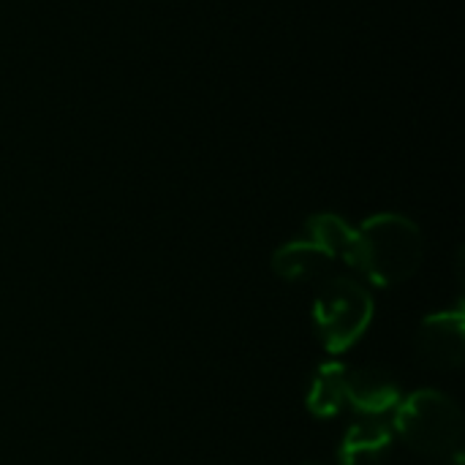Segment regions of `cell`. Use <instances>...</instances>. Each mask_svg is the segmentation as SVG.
<instances>
[{"label":"cell","mask_w":465,"mask_h":465,"mask_svg":"<svg viewBox=\"0 0 465 465\" xmlns=\"http://www.w3.org/2000/svg\"><path fill=\"white\" fill-rule=\"evenodd\" d=\"M425 240L414 221L398 213H381L368 218L354 237L351 267L371 283L390 289L406 283L422 264Z\"/></svg>","instance_id":"obj_1"},{"label":"cell","mask_w":465,"mask_h":465,"mask_svg":"<svg viewBox=\"0 0 465 465\" xmlns=\"http://www.w3.org/2000/svg\"><path fill=\"white\" fill-rule=\"evenodd\" d=\"M395 414V428L414 452L428 458H447L458 450L463 436V414L460 406L439 392V390H420L401 398Z\"/></svg>","instance_id":"obj_2"},{"label":"cell","mask_w":465,"mask_h":465,"mask_svg":"<svg viewBox=\"0 0 465 465\" xmlns=\"http://www.w3.org/2000/svg\"><path fill=\"white\" fill-rule=\"evenodd\" d=\"M373 322V297L354 278H327L313 300V327L332 354L351 349Z\"/></svg>","instance_id":"obj_3"},{"label":"cell","mask_w":465,"mask_h":465,"mask_svg":"<svg viewBox=\"0 0 465 465\" xmlns=\"http://www.w3.org/2000/svg\"><path fill=\"white\" fill-rule=\"evenodd\" d=\"M465 349V322L460 311H441L430 313L417 335V354L420 362L433 371H452L460 368Z\"/></svg>","instance_id":"obj_4"},{"label":"cell","mask_w":465,"mask_h":465,"mask_svg":"<svg viewBox=\"0 0 465 465\" xmlns=\"http://www.w3.org/2000/svg\"><path fill=\"white\" fill-rule=\"evenodd\" d=\"M403 392L395 376L381 365H365L349 371L346 379V406L365 420H381L392 414L401 403Z\"/></svg>","instance_id":"obj_5"},{"label":"cell","mask_w":465,"mask_h":465,"mask_svg":"<svg viewBox=\"0 0 465 465\" xmlns=\"http://www.w3.org/2000/svg\"><path fill=\"white\" fill-rule=\"evenodd\" d=\"M395 444V433L381 420L354 422L338 447V465H384Z\"/></svg>","instance_id":"obj_6"},{"label":"cell","mask_w":465,"mask_h":465,"mask_svg":"<svg viewBox=\"0 0 465 465\" xmlns=\"http://www.w3.org/2000/svg\"><path fill=\"white\" fill-rule=\"evenodd\" d=\"M332 262L335 259L330 253H324L316 242L305 237L278 248L272 256V270L289 283H313L327 278Z\"/></svg>","instance_id":"obj_7"},{"label":"cell","mask_w":465,"mask_h":465,"mask_svg":"<svg viewBox=\"0 0 465 465\" xmlns=\"http://www.w3.org/2000/svg\"><path fill=\"white\" fill-rule=\"evenodd\" d=\"M346 379L349 368L341 362H324L311 373L305 390V406L313 417L330 420L346 409Z\"/></svg>","instance_id":"obj_8"},{"label":"cell","mask_w":465,"mask_h":465,"mask_svg":"<svg viewBox=\"0 0 465 465\" xmlns=\"http://www.w3.org/2000/svg\"><path fill=\"white\" fill-rule=\"evenodd\" d=\"M354 237L357 229H351L341 215L332 213H319L308 221V240L316 242L324 253H330L335 262H346L351 264V253H354Z\"/></svg>","instance_id":"obj_9"},{"label":"cell","mask_w":465,"mask_h":465,"mask_svg":"<svg viewBox=\"0 0 465 465\" xmlns=\"http://www.w3.org/2000/svg\"><path fill=\"white\" fill-rule=\"evenodd\" d=\"M305 465H332V463H305Z\"/></svg>","instance_id":"obj_10"}]
</instances>
